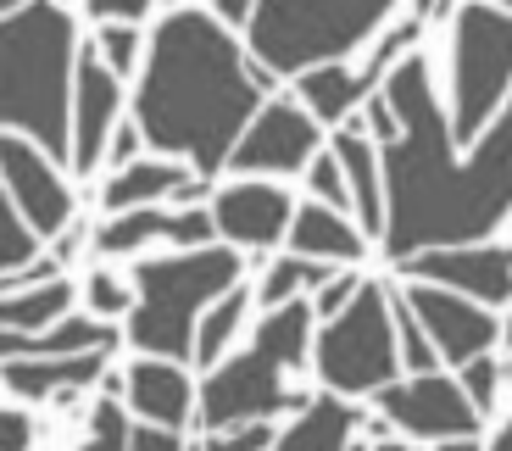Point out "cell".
Segmentation results:
<instances>
[{
    "instance_id": "1",
    "label": "cell",
    "mask_w": 512,
    "mask_h": 451,
    "mask_svg": "<svg viewBox=\"0 0 512 451\" xmlns=\"http://www.w3.org/2000/svg\"><path fill=\"white\" fill-rule=\"evenodd\" d=\"M384 101L401 117V140L384 151V262L401 268L423 251L490 245V234L512 218V101L468 145V156H457L451 112L440 106L435 67L423 51L390 73Z\"/></svg>"
},
{
    "instance_id": "2",
    "label": "cell",
    "mask_w": 512,
    "mask_h": 451,
    "mask_svg": "<svg viewBox=\"0 0 512 451\" xmlns=\"http://www.w3.org/2000/svg\"><path fill=\"white\" fill-rule=\"evenodd\" d=\"M268 101L273 73L251 62V51L212 17V6H167L151 23L134 123L156 156L184 162L195 179L212 184Z\"/></svg>"
},
{
    "instance_id": "3",
    "label": "cell",
    "mask_w": 512,
    "mask_h": 451,
    "mask_svg": "<svg viewBox=\"0 0 512 451\" xmlns=\"http://www.w3.org/2000/svg\"><path fill=\"white\" fill-rule=\"evenodd\" d=\"M78 56V17L56 0L12 6L0 17V123L56 162H73Z\"/></svg>"
},
{
    "instance_id": "4",
    "label": "cell",
    "mask_w": 512,
    "mask_h": 451,
    "mask_svg": "<svg viewBox=\"0 0 512 451\" xmlns=\"http://www.w3.org/2000/svg\"><path fill=\"white\" fill-rule=\"evenodd\" d=\"M312 301H290L279 312H262L251 346L240 357H223L212 374L201 379V418L206 435L223 429H245V424H273L279 413H307L312 396L295 390L290 374H301L312 362Z\"/></svg>"
},
{
    "instance_id": "5",
    "label": "cell",
    "mask_w": 512,
    "mask_h": 451,
    "mask_svg": "<svg viewBox=\"0 0 512 451\" xmlns=\"http://www.w3.org/2000/svg\"><path fill=\"white\" fill-rule=\"evenodd\" d=\"M245 279V257L234 245H206V251H167V257L134 262V312H128V346L140 357L195 362L201 318L234 296Z\"/></svg>"
},
{
    "instance_id": "6",
    "label": "cell",
    "mask_w": 512,
    "mask_h": 451,
    "mask_svg": "<svg viewBox=\"0 0 512 451\" xmlns=\"http://www.w3.org/2000/svg\"><path fill=\"white\" fill-rule=\"evenodd\" d=\"M396 17V0H256L245 51L273 78H307L318 67L346 62Z\"/></svg>"
},
{
    "instance_id": "7",
    "label": "cell",
    "mask_w": 512,
    "mask_h": 451,
    "mask_svg": "<svg viewBox=\"0 0 512 451\" xmlns=\"http://www.w3.org/2000/svg\"><path fill=\"white\" fill-rule=\"evenodd\" d=\"M512 101V6L451 12V140L474 145Z\"/></svg>"
},
{
    "instance_id": "8",
    "label": "cell",
    "mask_w": 512,
    "mask_h": 451,
    "mask_svg": "<svg viewBox=\"0 0 512 451\" xmlns=\"http://www.w3.org/2000/svg\"><path fill=\"white\" fill-rule=\"evenodd\" d=\"M312 368H318L329 396H379L401 379V340H396V307H390V284L368 279L362 296L351 301L340 318L318 329L312 346Z\"/></svg>"
},
{
    "instance_id": "9",
    "label": "cell",
    "mask_w": 512,
    "mask_h": 451,
    "mask_svg": "<svg viewBox=\"0 0 512 451\" xmlns=\"http://www.w3.org/2000/svg\"><path fill=\"white\" fill-rule=\"evenodd\" d=\"M379 418L396 435L429 440V446H451V440H479L485 418L468 401V390L457 385L451 374H423V379H396L390 390L373 396Z\"/></svg>"
},
{
    "instance_id": "10",
    "label": "cell",
    "mask_w": 512,
    "mask_h": 451,
    "mask_svg": "<svg viewBox=\"0 0 512 451\" xmlns=\"http://www.w3.org/2000/svg\"><path fill=\"white\" fill-rule=\"evenodd\" d=\"M318 156H323L318 117L295 101V95H273L262 106V117L245 129V140L234 145L229 168L240 179H279V173H307Z\"/></svg>"
},
{
    "instance_id": "11",
    "label": "cell",
    "mask_w": 512,
    "mask_h": 451,
    "mask_svg": "<svg viewBox=\"0 0 512 451\" xmlns=\"http://www.w3.org/2000/svg\"><path fill=\"white\" fill-rule=\"evenodd\" d=\"M0 173H6V201L23 212V223L39 240L73 229V190H67L56 156H45L23 134H0Z\"/></svg>"
},
{
    "instance_id": "12",
    "label": "cell",
    "mask_w": 512,
    "mask_h": 451,
    "mask_svg": "<svg viewBox=\"0 0 512 451\" xmlns=\"http://www.w3.org/2000/svg\"><path fill=\"white\" fill-rule=\"evenodd\" d=\"M407 307L418 312V323L429 329L435 351L451 362V368H468L474 357H490L501 340V318L479 301L457 296V290H440V284H407L401 290Z\"/></svg>"
},
{
    "instance_id": "13",
    "label": "cell",
    "mask_w": 512,
    "mask_h": 451,
    "mask_svg": "<svg viewBox=\"0 0 512 451\" xmlns=\"http://www.w3.org/2000/svg\"><path fill=\"white\" fill-rule=\"evenodd\" d=\"M407 284H440L479 307H507L512 301V245H451V251H423L401 262Z\"/></svg>"
},
{
    "instance_id": "14",
    "label": "cell",
    "mask_w": 512,
    "mask_h": 451,
    "mask_svg": "<svg viewBox=\"0 0 512 451\" xmlns=\"http://www.w3.org/2000/svg\"><path fill=\"white\" fill-rule=\"evenodd\" d=\"M212 218H218V240L234 251H273L290 240L295 201L273 179H234L212 195Z\"/></svg>"
},
{
    "instance_id": "15",
    "label": "cell",
    "mask_w": 512,
    "mask_h": 451,
    "mask_svg": "<svg viewBox=\"0 0 512 451\" xmlns=\"http://www.w3.org/2000/svg\"><path fill=\"white\" fill-rule=\"evenodd\" d=\"M117 112H123V78L101 62L95 45H84V56H78V90H73V162H67L78 179H90L106 162L112 134H117Z\"/></svg>"
},
{
    "instance_id": "16",
    "label": "cell",
    "mask_w": 512,
    "mask_h": 451,
    "mask_svg": "<svg viewBox=\"0 0 512 451\" xmlns=\"http://www.w3.org/2000/svg\"><path fill=\"white\" fill-rule=\"evenodd\" d=\"M151 240L173 245V251H206V245H218V218H212V207H179V212L145 207V212L106 218L95 229V251L101 257H134Z\"/></svg>"
},
{
    "instance_id": "17",
    "label": "cell",
    "mask_w": 512,
    "mask_h": 451,
    "mask_svg": "<svg viewBox=\"0 0 512 451\" xmlns=\"http://www.w3.org/2000/svg\"><path fill=\"white\" fill-rule=\"evenodd\" d=\"M123 379H128L123 401L145 418V424H156V429H179V435H184L190 413L201 407V390L190 385L184 362L140 357V362H128V374H123Z\"/></svg>"
},
{
    "instance_id": "18",
    "label": "cell",
    "mask_w": 512,
    "mask_h": 451,
    "mask_svg": "<svg viewBox=\"0 0 512 451\" xmlns=\"http://www.w3.org/2000/svg\"><path fill=\"white\" fill-rule=\"evenodd\" d=\"M290 257H307V262H329V268H362L368 257V234H362L357 218L323 207V201H301L290 223Z\"/></svg>"
},
{
    "instance_id": "19",
    "label": "cell",
    "mask_w": 512,
    "mask_h": 451,
    "mask_svg": "<svg viewBox=\"0 0 512 451\" xmlns=\"http://www.w3.org/2000/svg\"><path fill=\"white\" fill-rule=\"evenodd\" d=\"M329 151L340 156V168H346L362 234H368V240H384V218H390V201H384V151L362 134V117L329 134Z\"/></svg>"
},
{
    "instance_id": "20",
    "label": "cell",
    "mask_w": 512,
    "mask_h": 451,
    "mask_svg": "<svg viewBox=\"0 0 512 451\" xmlns=\"http://www.w3.org/2000/svg\"><path fill=\"white\" fill-rule=\"evenodd\" d=\"M106 357L112 351H90V357H12L6 362V390L17 401H73L78 390L106 385Z\"/></svg>"
},
{
    "instance_id": "21",
    "label": "cell",
    "mask_w": 512,
    "mask_h": 451,
    "mask_svg": "<svg viewBox=\"0 0 512 451\" xmlns=\"http://www.w3.org/2000/svg\"><path fill=\"white\" fill-rule=\"evenodd\" d=\"M190 184H195V173L184 168V162H167V156H140L134 168H123V173H112V179H106L101 207H106V218H123V212L156 207V201H167V195L179 201Z\"/></svg>"
},
{
    "instance_id": "22",
    "label": "cell",
    "mask_w": 512,
    "mask_h": 451,
    "mask_svg": "<svg viewBox=\"0 0 512 451\" xmlns=\"http://www.w3.org/2000/svg\"><path fill=\"white\" fill-rule=\"evenodd\" d=\"M357 429H362L357 401L323 390V396H312L307 413H295L290 424L279 429L273 451H357Z\"/></svg>"
},
{
    "instance_id": "23",
    "label": "cell",
    "mask_w": 512,
    "mask_h": 451,
    "mask_svg": "<svg viewBox=\"0 0 512 451\" xmlns=\"http://www.w3.org/2000/svg\"><path fill=\"white\" fill-rule=\"evenodd\" d=\"M295 101L318 117V129H346V123H357V117H362V106H368L373 95L362 90L357 67L334 62V67H318V73L295 78Z\"/></svg>"
},
{
    "instance_id": "24",
    "label": "cell",
    "mask_w": 512,
    "mask_h": 451,
    "mask_svg": "<svg viewBox=\"0 0 512 451\" xmlns=\"http://www.w3.org/2000/svg\"><path fill=\"white\" fill-rule=\"evenodd\" d=\"M112 346H117V329L90 318V312H73V318H62L45 335H0L6 362L12 357H90V351H112Z\"/></svg>"
},
{
    "instance_id": "25",
    "label": "cell",
    "mask_w": 512,
    "mask_h": 451,
    "mask_svg": "<svg viewBox=\"0 0 512 451\" xmlns=\"http://www.w3.org/2000/svg\"><path fill=\"white\" fill-rule=\"evenodd\" d=\"M73 301H78L73 279L39 284V290H23V296L0 301V323H6V335H45L62 318H73Z\"/></svg>"
},
{
    "instance_id": "26",
    "label": "cell",
    "mask_w": 512,
    "mask_h": 451,
    "mask_svg": "<svg viewBox=\"0 0 512 451\" xmlns=\"http://www.w3.org/2000/svg\"><path fill=\"white\" fill-rule=\"evenodd\" d=\"M329 279H334L329 262L279 257V262H268V273H262V284H256V301H262V312H279V307H290V301H307V290L318 296Z\"/></svg>"
},
{
    "instance_id": "27",
    "label": "cell",
    "mask_w": 512,
    "mask_h": 451,
    "mask_svg": "<svg viewBox=\"0 0 512 451\" xmlns=\"http://www.w3.org/2000/svg\"><path fill=\"white\" fill-rule=\"evenodd\" d=\"M245 312H251V290H245V284L234 290V296H223L212 312H206V318H201V335H195V368H206V374L218 368L223 351H229V340L240 335Z\"/></svg>"
},
{
    "instance_id": "28",
    "label": "cell",
    "mask_w": 512,
    "mask_h": 451,
    "mask_svg": "<svg viewBox=\"0 0 512 451\" xmlns=\"http://www.w3.org/2000/svg\"><path fill=\"white\" fill-rule=\"evenodd\" d=\"M390 307H396V340H401V368H407L412 379H423V374H440V351H435V340H429V329L418 323V312L407 307V296L401 290H390Z\"/></svg>"
},
{
    "instance_id": "29",
    "label": "cell",
    "mask_w": 512,
    "mask_h": 451,
    "mask_svg": "<svg viewBox=\"0 0 512 451\" xmlns=\"http://www.w3.org/2000/svg\"><path fill=\"white\" fill-rule=\"evenodd\" d=\"M134 429L128 424V407L117 396H101L90 413V429H84V446L78 451H134Z\"/></svg>"
},
{
    "instance_id": "30",
    "label": "cell",
    "mask_w": 512,
    "mask_h": 451,
    "mask_svg": "<svg viewBox=\"0 0 512 451\" xmlns=\"http://www.w3.org/2000/svg\"><path fill=\"white\" fill-rule=\"evenodd\" d=\"M95 51H101V62L112 67L117 78H134V67H145L151 34H140V28H128V23H106L101 34H95Z\"/></svg>"
},
{
    "instance_id": "31",
    "label": "cell",
    "mask_w": 512,
    "mask_h": 451,
    "mask_svg": "<svg viewBox=\"0 0 512 451\" xmlns=\"http://www.w3.org/2000/svg\"><path fill=\"white\" fill-rule=\"evenodd\" d=\"M84 301H90V318L112 323V318H128L134 312V279H117L112 268H90V279H84Z\"/></svg>"
},
{
    "instance_id": "32",
    "label": "cell",
    "mask_w": 512,
    "mask_h": 451,
    "mask_svg": "<svg viewBox=\"0 0 512 451\" xmlns=\"http://www.w3.org/2000/svg\"><path fill=\"white\" fill-rule=\"evenodd\" d=\"M0 229H6V240H0V268H6V279H12V273H23V268H34V262L45 257V240L28 229L23 212H17L12 201H6V223H0Z\"/></svg>"
},
{
    "instance_id": "33",
    "label": "cell",
    "mask_w": 512,
    "mask_h": 451,
    "mask_svg": "<svg viewBox=\"0 0 512 451\" xmlns=\"http://www.w3.org/2000/svg\"><path fill=\"white\" fill-rule=\"evenodd\" d=\"M307 190H312V201H323V207H334V212H346V218H357V201H351L346 168H340V156H334V151H323L318 162L307 168Z\"/></svg>"
},
{
    "instance_id": "34",
    "label": "cell",
    "mask_w": 512,
    "mask_h": 451,
    "mask_svg": "<svg viewBox=\"0 0 512 451\" xmlns=\"http://www.w3.org/2000/svg\"><path fill=\"white\" fill-rule=\"evenodd\" d=\"M457 385L468 390V401L479 407V418H490V407H496V396H501V362H496V351H490V357H474L468 368H457Z\"/></svg>"
},
{
    "instance_id": "35",
    "label": "cell",
    "mask_w": 512,
    "mask_h": 451,
    "mask_svg": "<svg viewBox=\"0 0 512 451\" xmlns=\"http://www.w3.org/2000/svg\"><path fill=\"white\" fill-rule=\"evenodd\" d=\"M362 284H368V279H362L357 268H340V273H334V279L318 290V296H312V312H318L323 323H329V318H340V312H346L351 301L362 296Z\"/></svg>"
},
{
    "instance_id": "36",
    "label": "cell",
    "mask_w": 512,
    "mask_h": 451,
    "mask_svg": "<svg viewBox=\"0 0 512 451\" xmlns=\"http://www.w3.org/2000/svg\"><path fill=\"white\" fill-rule=\"evenodd\" d=\"M273 424H245V429H223V435H206L195 451H273Z\"/></svg>"
},
{
    "instance_id": "37",
    "label": "cell",
    "mask_w": 512,
    "mask_h": 451,
    "mask_svg": "<svg viewBox=\"0 0 512 451\" xmlns=\"http://www.w3.org/2000/svg\"><path fill=\"white\" fill-rule=\"evenodd\" d=\"M362 134H368V140L379 145V151H390V145L401 140V117H396V106L384 101V90L373 95L368 106H362Z\"/></svg>"
},
{
    "instance_id": "38",
    "label": "cell",
    "mask_w": 512,
    "mask_h": 451,
    "mask_svg": "<svg viewBox=\"0 0 512 451\" xmlns=\"http://www.w3.org/2000/svg\"><path fill=\"white\" fill-rule=\"evenodd\" d=\"M84 12L95 17V23H128V28H140L145 17H156L151 0H84Z\"/></svg>"
},
{
    "instance_id": "39",
    "label": "cell",
    "mask_w": 512,
    "mask_h": 451,
    "mask_svg": "<svg viewBox=\"0 0 512 451\" xmlns=\"http://www.w3.org/2000/svg\"><path fill=\"white\" fill-rule=\"evenodd\" d=\"M140 145H145V134H140V123H134V117H128V123H117V134H112V151H106V162H112V173L134 168V162H140Z\"/></svg>"
},
{
    "instance_id": "40",
    "label": "cell",
    "mask_w": 512,
    "mask_h": 451,
    "mask_svg": "<svg viewBox=\"0 0 512 451\" xmlns=\"http://www.w3.org/2000/svg\"><path fill=\"white\" fill-rule=\"evenodd\" d=\"M0 424H6V451H34V418H28L23 401H12Z\"/></svg>"
},
{
    "instance_id": "41",
    "label": "cell",
    "mask_w": 512,
    "mask_h": 451,
    "mask_svg": "<svg viewBox=\"0 0 512 451\" xmlns=\"http://www.w3.org/2000/svg\"><path fill=\"white\" fill-rule=\"evenodd\" d=\"M134 451H184V435H179V429L140 424V429H134Z\"/></svg>"
},
{
    "instance_id": "42",
    "label": "cell",
    "mask_w": 512,
    "mask_h": 451,
    "mask_svg": "<svg viewBox=\"0 0 512 451\" xmlns=\"http://www.w3.org/2000/svg\"><path fill=\"white\" fill-rule=\"evenodd\" d=\"M485 451H512V418H507V424H501L496 429V440H490V446Z\"/></svg>"
},
{
    "instance_id": "43",
    "label": "cell",
    "mask_w": 512,
    "mask_h": 451,
    "mask_svg": "<svg viewBox=\"0 0 512 451\" xmlns=\"http://www.w3.org/2000/svg\"><path fill=\"white\" fill-rule=\"evenodd\" d=\"M435 451H485L479 440H451V446H435Z\"/></svg>"
}]
</instances>
